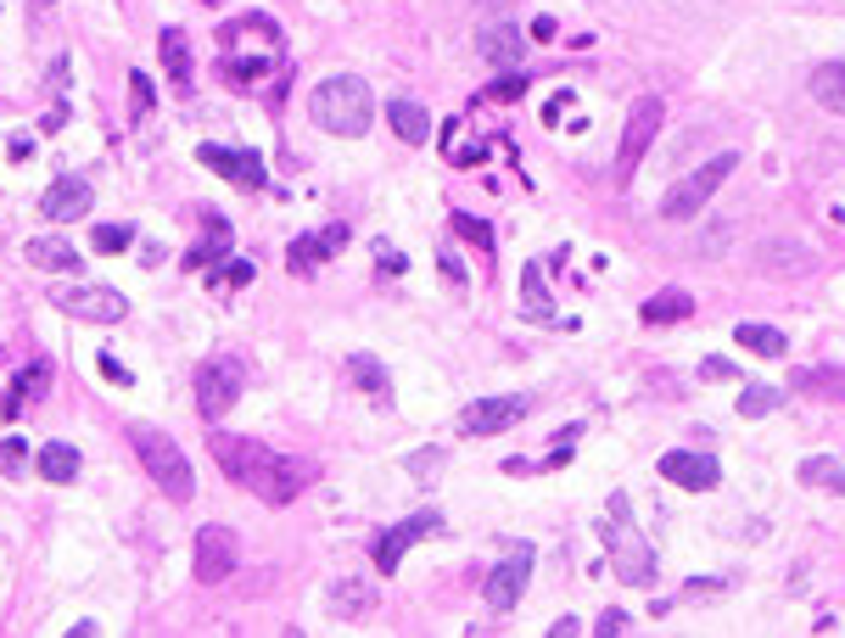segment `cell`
Returning a JSON list of instances; mask_svg holds the SVG:
<instances>
[{
    "instance_id": "8d00e7d4",
    "label": "cell",
    "mask_w": 845,
    "mask_h": 638,
    "mask_svg": "<svg viewBox=\"0 0 845 638\" xmlns=\"http://www.w3.org/2000/svg\"><path fill=\"white\" fill-rule=\"evenodd\" d=\"M454 230L471 241V247H482V252H493V230L482 224V219H471V213H454Z\"/></svg>"
},
{
    "instance_id": "7dc6e473",
    "label": "cell",
    "mask_w": 845,
    "mask_h": 638,
    "mask_svg": "<svg viewBox=\"0 0 845 638\" xmlns=\"http://www.w3.org/2000/svg\"><path fill=\"white\" fill-rule=\"evenodd\" d=\"M532 40H554V18H538L532 23Z\"/></svg>"
},
{
    "instance_id": "484cf974",
    "label": "cell",
    "mask_w": 845,
    "mask_h": 638,
    "mask_svg": "<svg viewBox=\"0 0 845 638\" xmlns=\"http://www.w3.org/2000/svg\"><path fill=\"white\" fill-rule=\"evenodd\" d=\"M739 347H750V353H762V358H784L790 353V342H784V331H773V325H756V320H744L739 331Z\"/></svg>"
},
{
    "instance_id": "e575fe53",
    "label": "cell",
    "mask_w": 845,
    "mask_h": 638,
    "mask_svg": "<svg viewBox=\"0 0 845 638\" xmlns=\"http://www.w3.org/2000/svg\"><path fill=\"white\" fill-rule=\"evenodd\" d=\"M91 241H96V252H124V247L135 241V230H129V224H96Z\"/></svg>"
},
{
    "instance_id": "f6af8a7d",
    "label": "cell",
    "mask_w": 845,
    "mask_h": 638,
    "mask_svg": "<svg viewBox=\"0 0 845 638\" xmlns=\"http://www.w3.org/2000/svg\"><path fill=\"white\" fill-rule=\"evenodd\" d=\"M577 437H582V426H566V431L554 437V453H549V466H566V460H571V442H577Z\"/></svg>"
},
{
    "instance_id": "f1b7e54d",
    "label": "cell",
    "mask_w": 845,
    "mask_h": 638,
    "mask_svg": "<svg viewBox=\"0 0 845 638\" xmlns=\"http://www.w3.org/2000/svg\"><path fill=\"white\" fill-rule=\"evenodd\" d=\"M45 393H51V358H34L29 370H18L12 398H18V404H29V398H45Z\"/></svg>"
},
{
    "instance_id": "8fae6325",
    "label": "cell",
    "mask_w": 845,
    "mask_h": 638,
    "mask_svg": "<svg viewBox=\"0 0 845 638\" xmlns=\"http://www.w3.org/2000/svg\"><path fill=\"white\" fill-rule=\"evenodd\" d=\"M527 577H532V543H516V555L487 572L482 599H487L493 610H516V599L527 594Z\"/></svg>"
},
{
    "instance_id": "bcb514c9",
    "label": "cell",
    "mask_w": 845,
    "mask_h": 638,
    "mask_svg": "<svg viewBox=\"0 0 845 638\" xmlns=\"http://www.w3.org/2000/svg\"><path fill=\"white\" fill-rule=\"evenodd\" d=\"M102 376H107V381H118V387H129V370H124V364H118L113 353L102 358Z\"/></svg>"
},
{
    "instance_id": "3957f363",
    "label": "cell",
    "mask_w": 845,
    "mask_h": 638,
    "mask_svg": "<svg viewBox=\"0 0 845 638\" xmlns=\"http://www.w3.org/2000/svg\"><path fill=\"white\" fill-rule=\"evenodd\" d=\"M129 442H135V453H140L146 477H151L168 499H175V504H191L197 477H191V460L180 453V442L168 437V431H157V426H129Z\"/></svg>"
},
{
    "instance_id": "44dd1931",
    "label": "cell",
    "mask_w": 845,
    "mask_h": 638,
    "mask_svg": "<svg viewBox=\"0 0 845 638\" xmlns=\"http://www.w3.org/2000/svg\"><path fill=\"white\" fill-rule=\"evenodd\" d=\"M342 247H348V230H342V224H330V230H319V236H297L286 258H292V269H314L319 258L342 252Z\"/></svg>"
},
{
    "instance_id": "603a6c76",
    "label": "cell",
    "mask_w": 845,
    "mask_h": 638,
    "mask_svg": "<svg viewBox=\"0 0 845 638\" xmlns=\"http://www.w3.org/2000/svg\"><path fill=\"white\" fill-rule=\"evenodd\" d=\"M812 102L828 107L834 118H845V62H823L812 73Z\"/></svg>"
},
{
    "instance_id": "681fc988",
    "label": "cell",
    "mask_w": 845,
    "mask_h": 638,
    "mask_svg": "<svg viewBox=\"0 0 845 638\" xmlns=\"http://www.w3.org/2000/svg\"><path fill=\"white\" fill-rule=\"evenodd\" d=\"M202 7H224V0H202Z\"/></svg>"
},
{
    "instance_id": "30bf717a",
    "label": "cell",
    "mask_w": 845,
    "mask_h": 638,
    "mask_svg": "<svg viewBox=\"0 0 845 638\" xmlns=\"http://www.w3.org/2000/svg\"><path fill=\"white\" fill-rule=\"evenodd\" d=\"M437 532H443V515H437V510L409 515V521H398L392 532H381V537H376V566H381V577H392L414 543H420V537H437Z\"/></svg>"
},
{
    "instance_id": "f907efd6",
    "label": "cell",
    "mask_w": 845,
    "mask_h": 638,
    "mask_svg": "<svg viewBox=\"0 0 845 638\" xmlns=\"http://www.w3.org/2000/svg\"><path fill=\"white\" fill-rule=\"evenodd\" d=\"M40 7H51V0H40Z\"/></svg>"
},
{
    "instance_id": "9a60e30c",
    "label": "cell",
    "mask_w": 845,
    "mask_h": 638,
    "mask_svg": "<svg viewBox=\"0 0 845 638\" xmlns=\"http://www.w3.org/2000/svg\"><path fill=\"white\" fill-rule=\"evenodd\" d=\"M91 202H96L91 179H78V174H62L56 186L40 197V213H45V219H84V213H91Z\"/></svg>"
},
{
    "instance_id": "7bdbcfd3",
    "label": "cell",
    "mask_w": 845,
    "mask_h": 638,
    "mask_svg": "<svg viewBox=\"0 0 845 638\" xmlns=\"http://www.w3.org/2000/svg\"><path fill=\"white\" fill-rule=\"evenodd\" d=\"M739 370H733V364L728 358H700V381H733Z\"/></svg>"
},
{
    "instance_id": "277c9868",
    "label": "cell",
    "mask_w": 845,
    "mask_h": 638,
    "mask_svg": "<svg viewBox=\"0 0 845 638\" xmlns=\"http://www.w3.org/2000/svg\"><path fill=\"white\" fill-rule=\"evenodd\" d=\"M605 550H611V566L627 588H649L655 583V550L644 543V532L633 526V499L627 493H611V532H605Z\"/></svg>"
},
{
    "instance_id": "74e56055",
    "label": "cell",
    "mask_w": 845,
    "mask_h": 638,
    "mask_svg": "<svg viewBox=\"0 0 845 638\" xmlns=\"http://www.w3.org/2000/svg\"><path fill=\"white\" fill-rule=\"evenodd\" d=\"M129 113H135V118L151 113V79H146V73H129Z\"/></svg>"
},
{
    "instance_id": "ac0fdd59",
    "label": "cell",
    "mask_w": 845,
    "mask_h": 638,
    "mask_svg": "<svg viewBox=\"0 0 845 638\" xmlns=\"http://www.w3.org/2000/svg\"><path fill=\"white\" fill-rule=\"evenodd\" d=\"M370 605H376V583H370V577H336V583H330V610H336V621H359V616H370Z\"/></svg>"
},
{
    "instance_id": "7a4b0ae2",
    "label": "cell",
    "mask_w": 845,
    "mask_h": 638,
    "mask_svg": "<svg viewBox=\"0 0 845 638\" xmlns=\"http://www.w3.org/2000/svg\"><path fill=\"white\" fill-rule=\"evenodd\" d=\"M308 113H314L319 129L353 140V135L370 129V118H376V96H370V84H365L359 73H330L325 84H314Z\"/></svg>"
},
{
    "instance_id": "f546056e",
    "label": "cell",
    "mask_w": 845,
    "mask_h": 638,
    "mask_svg": "<svg viewBox=\"0 0 845 638\" xmlns=\"http://www.w3.org/2000/svg\"><path fill=\"white\" fill-rule=\"evenodd\" d=\"M521 297H527V314H532V320H549L554 303H549V292H543V263H527V269H521Z\"/></svg>"
},
{
    "instance_id": "60d3db41",
    "label": "cell",
    "mask_w": 845,
    "mask_h": 638,
    "mask_svg": "<svg viewBox=\"0 0 845 638\" xmlns=\"http://www.w3.org/2000/svg\"><path fill=\"white\" fill-rule=\"evenodd\" d=\"M219 73H224L235 90H246V79H258V73H264V62H224Z\"/></svg>"
},
{
    "instance_id": "5b68a950",
    "label": "cell",
    "mask_w": 845,
    "mask_h": 638,
    "mask_svg": "<svg viewBox=\"0 0 845 638\" xmlns=\"http://www.w3.org/2000/svg\"><path fill=\"white\" fill-rule=\"evenodd\" d=\"M739 168V151H722V157H711V163H700L695 174H684L678 186H672L666 197H661V219L666 224H689V219H700V208L722 191V179Z\"/></svg>"
},
{
    "instance_id": "ee69618b",
    "label": "cell",
    "mask_w": 845,
    "mask_h": 638,
    "mask_svg": "<svg viewBox=\"0 0 845 638\" xmlns=\"http://www.w3.org/2000/svg\"><path fill=\"white\" fill-rule=\"evenodd\" d=\"M728 236H733L728 224H711V230L700 236V252H706V258H717V252H728Z\"/></svg>"
},
{
    "instance_id": "83f0119b",
    "label": "cell",
    "mask_w": 845,
    "mask_h": 638,
    "mask_svg": "<svg viewBox=\"0 0 845 638\" xmlns=\"http://www.w3.org/2000/svg\"><path fill=\"white\" fill-rule=\"evenodd\" d=\"M801 482L806 488H823V493H834V499H845V466L839 460H801Z\"/></svg>"
},
{
    "instance_id": "4316f807",
    "label": "cell",
    "mask_w": 845,
    "mask_h": 638,
    "mask_svg": "<svg viewBox=\"0 0 845 638\" xmlns=\"http://www.w3.org/2000/svg\"><path fill=\"white\" fill-rule=\"evenodd\" d=\"M40 477H45V482H73V477H78V448L45 442V448H40Z\"/></svg>"
},
{
    "instance_id": "ba28073f",
    "label": "cell",
    "mask_w": 845,
    "mask_h": 638,
    "mask_svg": "<svg viewBox=\"0 0 845 638\" xmlns=\"http://www.w3.org/2000/svg\"><path fill=\"white\" fill-rule=\"evenodd\" d=\"M51 303L62 314H73V320H96V325H118L129 314L124 292H113V286H56Z\"/></svg>"
},
{
    "instance_id": "ab89813d",
    "label": "cell",
    "mask_w": 845,
    "mask_h": 638,
    "mask_svg": "<svg viewBox=\"0 0 845 638\" xmlns=\"http://www.w3.org/2000/svg\"><path fill=\"white\" fill-rule=\"evenodd\" d=\"M409 471H414V477H437V471H443V448H426V453H409Z\"/></svg>"
},
{
    "instance_id": "7c38bea8",
    "label": "cell",
    "mask_w": 845,
    "mask_h": 638,
    "mask_svg": "<svg viewBox=\"0 0 845 638\" xmlns=\"http://www.w3.org/2000/svg\"><path fill=\"white\" fill-rule=\"evenodd\" d=\"M527 409H532V398H476L460 415V426L471 437H498V431H510L516 420H527Z\"/></svg>"
},
{
    "instance_id": "5bb4252c",
    "label": "cell",
    "mask_w": 845,
    "mask_h": 638,
    "mask_svg": "<svg viewBox=\"0 0 845 638\" xmlns=\"http://www.w3.org/2000/svg\"><path fill=\"white\" fill-rule=\"evenodd\" d=\"M202 163L224 179H235V186L246 191H264L270 186V174H264V157L258 151H230V146H202Z\"/></svg>"
},
{
    "instance_id": "d6986e66",
    "label": "cell",
    "mask_w": 845,
    "mask_h": 638,
    "mask_svg": "<svg viewBox=\"0 0 845 638\" xmlns=\"http://www.w3.org/2000/svg\"><path fill=\"white\" fill-rule=\"evenodd\" d=\"M208 219V236L186 252V269H197V275H208L213 263H230V219H219V213H202Z\"/></svg>"
},
{
    "instance_id": "4dcf8cb0",
    "label": "cell",
    "mask_w": 845,
    "mask_h": 638,
    "mask_svg": "<svg viewBox=\"0 0 845 638\" xmlns=\"http://www.w3.org/2000/svg\"><path fill=\"white\" fill-rule=\"evenodd\" d=\"M779 404H784L779 387H744V393H739V415H744V420H762V415H773Z\"/></svg>"
},
{
    "instance_id": "52a82bcc",
    "label": "cell",
    "mask_w": 845,
    "mask_h": 638,
    "mask_svg": "<svg viewBox=\"0 0 845 638\" xmlns=\"http://www.w3.org/2000/svg\"><path fill=\"white\" fill-rule=\"evenodd\" d=\"M661 118H666L661 96H644V102H633V113H627V129H622V151H616V186H627V179H633V168L644 163V151L655 146V135H661Z\"/></svg>"
},
{
    "instance_id": "836d02e7",
    "label": "cell",
    "mask_w": 845,
    "mask_h": 638,
    "mask_svg": "<svg viewBox=\"0 0 845 638\" xmlns=\"http://www.w3.org/2000/svg\"><path fill=\"white\" fill-rule=\"evenodd\" d=\"M795 387H801V393H812V387H817V393H845V370H801Z\"/></svg>"
},
{
    "instance_id": "d4e9b609",
    "label": "cell",
    "mask_w": 845,
    "mask_h": 638,
    "mask_svg": "<svg viewBox=\"0 0 845 638\" xmlns=\"http://www.w3.org/2000/svg\"><path fill=\"white\" fill-rule=\"evenodd\" d=\"M695 314V297L689 292H655L644 303V325H672V320H689Z\"/></svg>"
},
{
    "instance_id": "d590c367",
    "label": "cell",
    "mask_w": 845,
    "mask_h": 638,
    "mask_svg": "<svg viewBox=\"0 0 845 638\" xmlns=\"http://www.w3.org/2000/svg\"><path fill=\"white\" fill-rule=\"evenodd\" d=\"M23 466H29V448L18 437H7L0 442V477H23Z\"/></svg>"
},
{
    "instance_id": "7402d4cb",
    "label": "cell",
    "mask_w": 845,
    "mask_h": 638,
    "mask_svg": "<svg viewBox=\"0 0 845 638\" xmlns=\"http://www.w3.org/2000/svg\"><path fill=\"white\" fill-rule=\"evenodd\" d=\"M756 258H762V275H806L812 269V252L801 241H768Z\"/></svg>"
},
{
    "instance_id": "1f68e13d",
    "label": "cell",
    "mask_w": 845,
    "mask_h": 638,
    "mask_svg": "<svg viewBox=\"0 0 845 638\" xmlns=\"http://www.w3.org/2000/svg\"><path fill=\"white\" fill-rule=\"evenodd\" d=\"M348 376H353L365 393H387V387H392V381H387V370H381V364H376L370 353H353V358H348Z\"/></svg>"
},
{
    "instance_id": "c3c4849f",
    "label": "cell",
    "mask_w": 845,
    "mask_h": 638,
    "mask_svg": "<svg viewBox=\"0 0 845 638\" xmlns=\"http://www.w3.org/2000/svg\"><path fill=\"white\" fill-rule=\"evenodd\" d=\"M476 7H487V12H493V7H504V0H476Z\"/></svg>"
},
{
    "instance_id": "6da1fadb",
    "label": "cell",
    "mask_w": 845,
    "mask_h": 638,
    "mask_svg": "<svg viewBox=\"0 0 845 638\" xmlns=\"http://www.w3.org/2000/svg\"><path fill=\"white\" fill-rule=\"evenodd\" d=\"M213 460H219V471H224L235 488H252L264 504H292V499L308 488V477H314V466L286 460V453H275V448H264V442H252V437H230V431L213 437Z\"/></svg>"
},
{
    "instance_id": "2e32d148",
    "label": "cell",
    "mask_w": 845,
    "mask_h": 638,
    "mask_svg": "<svg viewBox=\"0 0 845 638\" xmlns=\"http://www.w3.org/2000/svg\"><path fill=\"white\" fill-rule=\"evenodd\" d=\"M23 263L45 269V275H73V269H78V252H73L67 236H34V241H23Z\"/></svg>"
},
{
    "instance_id": "cb8c5ba5",
    "label": "cell",
    "mask_w": 845,
    "mask_h": 638,
    "mask_svg": "<svg viewBox=\"0 0 845 638\" xmlns=\"http://www.w3.org/2000/svg\"><path fill=\"white\" fill-rule=\"evenodd\" d=\"M162 67H168V84L175 90H191V40L180 29H162Z\"/></svg>"
},
{
    "instance_id": "8992f818",
    "label": "cell",
    "mask_w": 845,
    "mask_h": 638,
    "mask_svg": "<svg viewBox=\"0 0 845 638\" xmlns=\"http://www.w3.org/2000/svg\"><path fill=\"white\" fill-rule=\"evenodd\" d=\"M241 387H246V370H241L235 353L202 358V364H197V409H202V420H224L230 404L241 398Z\"/></svg>"
},
{
    "instance_id": "b9f144b4",
    "label": "cell",
    "mask_w": 845,
    "mask_h": 638,
    "mask_svg": "<svg viewBox=\"0 0 845 638\" xmlns=\"http://www.w3.org/2000/svg\"><path fill=\"white\" fill-rule=\"evenodd\" d=\"M627 627H633V616H627V610H605V616L594 621V632H600V638H616V632H627Z\"/></svg>"
},
{
    "instance_id": "e0dca14e",
    "label": "cell",
    "mask_w": 845,
    "mask_h": 638,
    "mask_svg": "<svg viewBox=\"0 0 845 638\" xmlns=\"http://www.w3.org/2000/svg\"><path fill=\"white\" fill-rule=\"evenodd\" d=\"M521 51H527V40H521V29H516V23H487V29H482V40H476V56H482V62H493V67H516V62H521Z\"/></svg>"
},
{
    "instance_id": "ffe728a7",
    "label": "cell",
    "mask_w": 845,
    "mask_h": 638,
    "mask_svg": "<svg viewBox=\"0 0 845 638\" xmlns=\"http://www.w3.org/2000/svg\"><path fill=\"white\" fill-rule=\"evenodd\" d=\"M387 124H392V129H398V140H409V146H426V135H432L426 107L409 102V96H392V102H387Z\"/></svg>"
},
{
    "instance_id": "f35d334b",
    "label": "cell",
    "mask_w": 845,
    "mask_h": 638,
    "mask_svg": "<svg viewBox=\"0 0 845 638\" xmlns=\"http://www.w3.org/2000/svg\"><path fill=\"white\" fill-rule=\"evenodd\" d=\"M246 281H252V263L230 258V269H224V275H213V292H235V286H246Z\"/></svg>"
},
{
    "instance_id": "4fadbf2b",
    "label": "cell",
    "mask_w": 845,
    "mask_h": 638,
    "mask_svg": "<svg viewBox=\"0 0 845 638\" xmlns=\"http://www.w3.org/2000/svg\"><path fill=\"white\" fill-rule=\"evenodd\" d=\"M661 477H666V482H678V488H689V493H711V488L722 482V466L711 460V453L672 448V453H661Z\"/></svg>"
},
{
    "instance_id": "d6a6232c",
    "label": "cell",
    "mask_w": 845,
    "mask_h": 638,
    "mask_svg": "<svg viewBox=\"0 0 845 638\" xmlns=\"http://www.w3.org/2000/svg\"><path fill=\"white\" fill-rule=\"evenodd\" d=\"M487 96H493V102H521V96H527V73H521V67H504V73L493 79Z\"/></svg>"
},
{
    "instance_id": "9c48e42d",
    "label": "cell",
    "mask_w": 845,
    "mask_h": 638,
    "mask_svg": "<svg viewBox=\"0 0 845 638\" xmlns=\"http://www.w3.org/2000/svg\"><path fill=\"white\" fill-rule=\"evenodd\" d=\"M191 566H197V577L202 583H224V577H235V566H241V543H235V532L230 526H202L197 532V550H191Z\"/></svg>"
}]
</instances>
